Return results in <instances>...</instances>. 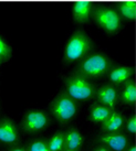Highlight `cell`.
<instances>
[{
  "label": "cell",
  "instance_id": "19",
  "mask_svg": "<svg viewBox=\"0 0 136 151\" xmlns=\"http://www.w3.org/2000/svg\"><path fill=\"white\" fill-rule=\"evenodd\" d=\"M12 55V50L8 43L4 40V38L0 35V60L6 61L9 60Z\"/></svg>",
  "mask_w": 136,
  "mask_h": 151
},
{
  "label": "cell",
  "instance_id": "22",
  "mask_svg": "<svg viewBox=\"0 0 136 151\" xmlns=\"http://www.w3.org/2000/svg\"><path fill=\"white\" fill-rule=\"evenodd\" d=\"M93 151H111V150L107 147H105L104 145H100V146L94 148Z\"/></svg>",
  "mask_w": 136,
  "mask_h": 151
},
{
  "label": "cell",
  "instance_id": "27",
  "mask_svg": "<svg viewBox=\"0 0 136 151\" xmlns=\"http://www.w3.org/2000/svg\"><path fill=\"white\" fill-rule=\"evenodd\" d=\"M44 1H54V0H44Z\"/></svg>",
  "mask_w": 136,
  "mask_h": 151
},
{
  "label": "cell",
  "instance_id": "12",
  "mask_svg": "<svg viewBox=\"0 0 136 151\" xmlns=\"http://www.w3.org/2000/svg\"><path fill=\"white\" fill-rule=\"evenodd\" d=\"M124 122L123 115L119 111H111L109 117L103 122L102 124V129L104 132H119L122 129Z\"/></svg>",
  "mask_w": 136,
  "mask_h": 151
},
{
  "label": "cell",
  "instance_id": "9",
  "mask_svg": "<svg viewBox=\"0 0 136 151\" xmlns=\"http://www.w3.org/2000/svg\"><path fill=\"white\" fill-rule=\"evenodd\" d=\"M96 98L100 104L106 106L110 109H113L116 106V103L119 101V94L114 86L112 85H103L95 91Z\"/></svg>",
  "mask_w": 136,
  "mask_h": 151
},
{
  "label": "cell",
  "instance_id": "8",
  "mask_svg": "<svg viewBox=\"0 0 136 151\" xmlns=\"http://www.w3.org/2000/svg\"><path fill=\"white\" fill-rule=\"evenodd\" d=\"M98 140L111 151H125L128 146V138L119 132H104L98 136Z\"/></svg>",
  "mask_w": 136,
  "mask_h": 151
},
{
  "label": "cell",
  "instance_id": "17",
  "mask_svg": "<svg viewBox=\"0 0 136 151\" xmlns=\"http://www.w3.org/2000/svg\"><path fill=\"white\" fill-rule=\"evenodd\" d=\"M124 4H119V16L125 18L126 20L133 21L135 19V7L133 1H122Z\"/></svg>",
  "mask_w": 136,
  "mask_h": 151
},
{
  "label": "cell",
  "instance_id": "20",
  "mask_svg": "<svg viewBox=\"0 0 136 151\" xmlns=\"http://www.w3.org/2000/svg\"><path fill=\"white\" fill-rule=\"evenodd\" d=\"M124 124L126 125V130H127V132H129L131 134H135L136 120H135V117H134V116H131V117L128 118L127 120L124 122Z\"/></svg>",
  "mask_w": 136,
  "mask_h": 151
},
{
  "label": "cell",
  "instance_id": "28",
  "mask_svg": "<svg viewBox=\"0 0 136 151\" xmlns=\"http://www.w3.org/2000/svg\"><path fill=\"white\" fill-rule=\"evenodd\" d=\"M1 62H2V60H0V64H1Z\"/></svg>",
  "mask_w": 136,
  "mask_h": 151
},
{
  "label": "cell",
  "instance_id": "15",
  "mask_svg": "<svg viewBox=\"0 0 136 151\" xmlns=\"http://www.w3.org/2000/svg\"><path fill=\"white\" fill-rule=\"evenodd\" d=\"M121 99L126 105H132L135 101V84L133 81H127L125 83L123 92L121 95Z\"/></svg>",
  "mask_w": 136,
  "mask_h": 151
},
{
  "label": "cell",
  "instance_id": "23",
  "mask_svg": "<svg viewBox=\"0 0 136 151\" xmlns=\"http://www.w3.org/2000/svg\"><path fill=\"white\" fill-rule=\"evenodd\" d=\"M126 151H135V146H131L129 148H126Z\"/></svg>",
  "mask_w": 136,
  "mask_h": 151
},
{
  "label": "cell",
  "instance_id": "11",
  "mask_svg": "<svg viewBox=\"0 0 136 151\" xmlns=\"http://www.w3.org/2000/svg\"><path fill=\"white\" fill-rule=\"evenodd\" d=\"M64 145L67 149L79 151L84 145V136L77 128H70L64 132Z\"/></svg>",
  "mask_w": 136,
  "mask_h": 151
},
{
  "label": "cell",
  "instance_id": "3",
  "mask_svg": "<svg viewBox=\"0 0 136 151\" xmlns=\"http://www.w3.org/2000/svg\"><path fill=\"white\" fill-rule=\"evenodd\" d=\"M111 67L112 61L106 55L103 53H94L82 60L77 67V73L88 78H96L106 74Z\"/></svg>",
  "mask_w": 136,
  "mask_h": 151
},
{
  "label": "cell",
  "instance_id": "24",
  "mask_svg": "<svg viewBox=\"0 0 136 151\" xmlns=\"http://www.w3.org/2000/svg\"><path fill=\"white\" fill-rule=\"evenodd\" d=\"M89 2H92V4H93V2H96V1H102V0H88Z\"/></svg>",
  "mask_w": 136,
  "mask_h": 151
},
{
  "label": "cell",
  "instance_id": "21",
  "mask_svg": "<svg viewBox=\"0 0 136 151\" xmlns=\"http://www.w3.org/2000/svg\"><path fill=\"white\" fill-rule=\"evenodd\" d=\"M8 151H28V149L25 147H22V146H17V145H14V146H11V148H10Z\"/></svg>",
  "mask_w": 136,
  "mask_h": 151
},
{
  "label": "cell",
  "instance_id": "5",
  "mask_svg": "<svg viewBox=\"0 0 136 151\" xmlns=\"http://www.w3.org/2000/svg\"><path fill=\"white\" fill-rule=\"evenodd\" d=\"M50 125V118L42 109H30L22 118V130L29 134H38L48 128Z\"/></svg>",
  "mask_w": 136,
  "mask_h": 151
},
{
  "label": "cell",
  "instance_id": "10",
  "mask_svg": "<svg viewBox=\"0 0 136 151\" xmlns=\"http://www.w3.org/2000/svg\"><path fill=\"white\" fill-rule=\"evenodd\" d=\"M72 17L73 20L77 23H85L90 20L92 14V7L89 4L88 0H81L74 2L72 8Z\"/></svg>",
  "mask_w": 136,
  "mask_h": 151
},
{
  "label": "cell",
  "instance_id": "1",
  "mask_svg": "<svg viewBox=\"0 0 136 151\" xmlns=\"http://www.w3.org/2000/svg\"><path fill=\"white\" fill-rule=\"evenodd\" d=\"M92 47V42L88 34L77 30L70 37L68 42L64 46L63 61L64 63L70 64L83 60L88 55Z\"/></svg>",
  "mask_w": 136,
  "mask_h": 151
},
{
  "label": "cell",
  "instance_id": "14",
  "mask_svg": "<svg viewBox=\"0 0 136 151\" xmlns=\"http://www.w3.org/2000/svg\"><path fill=\"white\" fill-rule=\"evenodd\" d=\"M112 109L102 104H93L89 110V120L93 124H103V122L109 117Z\"/></svg>",
  "mask_w": 136,
  "mask_h": 151
},
{
  "label": "cell",
  "instance_id": "4",
  "mask_svg": "<svg viewBox=\"0 0 136 151\" xmlns=\"http://www.w3.org/2000/svg\"><path fill=\"white\" fill-rule=\"evenodd\" d=\"M51 114L52 116L60 124H68L77 116L79 106L77 101L70 97L67 93H60L54 97L51 103Z\"/></svg>",
  "mask_w": 136,
  "mask_h": 151
},
{
  "label": "cell",
  "instance_id": "16",
  "mask_svg": "<svg viewBox=\"0 0 136 151\" xmlns=\"http://www.w3.org/2000/svg\"><path fill=\"white\" fill-rule=\"evenodd\" d=\"M48 141V146L51 151H62L65 148L64 145V132L58 131L50 137Z\"/></svg>",
  "mask_w": 136,
  "mask_h": 151
},
{
  "label": "cell",
  "instance_id": "2",
  "mask_svg": "<svg viewBox=\"0 0 136 151\" xmlns=\"http://www.w3.org/2000/svg\"><path fill=\"white\" fill-rule=\"evenodd\" d=\"M65 91L74 101H89L95 95V86L85 76L75 73L64 80Z\"/></svg>",
  "mask_w": 136,
  "mask_h": 151
},
{
  "label": "cell",
  "instance_id": "26",
  "mask_svg": "<svg viewBox=\"0 0 136 151\" xmlns=\"http://www.w3.org/2000/svg\"><path fill=\"white\" fill-rule=\"evenodd\" d=\"M121 1H134V0H121Z\"/></svg>",
  "mask_w": 136,
  "mask_h": 151
},
{
  "label": "cell",
  "instance_id": "13",
  "mask_svg": "<svg viewBox=\"0 0 136 151\" xmlns=\"http://www.w3.org/2000/svg\"><path fill=\"white\" fill-rule=\"evenodd\" d=\"M133 75V67L119 66L109 71V80L113 84H123L131 80Z\"/></svg>",
  "mask_w": 136,
  "mask_h": 151
},
{
  "label": "cell",
  "instance_id": "25",
  "mask_svg": "<svg viewBox=\"0 0 136 151\" xmlns=\"http://www.w3.org/2000/svg\"><path fill=\"white\" fill-rule=\"evenodd\" d=\"M62 151H77V150H70V149H67V148H64Z\"/></svg>",
  "mask_w": 136,
  "mask_h": 151
},
{
  "label": "cell",
  "instance_id": "18",
  "mask_svg": "<svg viewBox=\"0 0 136 151\" xmlns=\"http://www.w3.org/2000/svg\"><path fill=\"white\" fill-rule=\"evenodd\" d=\"M28 151H51L48 146V141L43 138H37L31 140L27 147Z\"/></svg>",
  "mask_w": 136,
  "mask_h": 151
},
{
  "label": "cell",
  "instance_id": "6",
  "mask_svg": "<svg viewBox=\"0 0 136 151\" xmlns=\"http://www.w3.org/2000/svg\"><path fill=\"white\" fill-rule=\"evenodd\" d=\"M98 10L94 12V20L100 28H102L107 33H115L121 29V16L114 10V8H96Z\"/></svg>",
  "mask_w": 136,
  "mask_h": 151
},
{
  "label": "cell",
  "instance_id": "7",
  "mask_svg": "<svg viewBox=\"0 0 136 151\" xmlns=\"http://www.w3.org/2000/svg\"><path fill=\"white\" fill-rule=\"evenodd\" d=\"M20 140V132L12 119L4 118L0 120V143L14 146Z\"/></svg>",
  "mask_w": 136,
  "mask_h": 151
}]
</instances>
